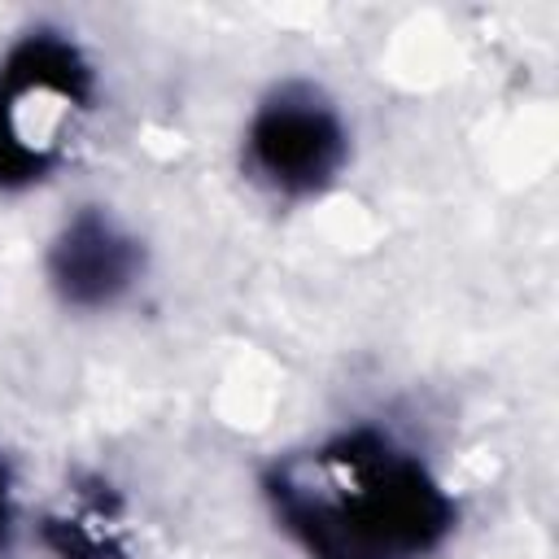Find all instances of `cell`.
<instances>
[{
    "label": "cell",
    "mask_w": 559,
    "mask_h": 559,
    "mask_svg": "<svg viewBox=\"0 0 559 559\" xmlns=\"http://www.w3.org/2000/svg\"><path fill=\"white\" fill-rule=\"evenodd\" d=\"M275 502L314 559H415L450 528L424 467L362 432L284 463Z\"/></svg>",
    "instance_id": "6da1fadb"
},
{
    "label": "cell",
    "mask_w": 559,
    "mask_h": 559,
    "mask_svg": "<svg viewBox=\"0 0 559 559\" xmlns=\"http://www.w3.org/2000/svg\"><path fill=\"white\" fill-rule=\"evenodd\" d=\"M87 70L61 39H26L0 74V183L44 170Z\"/></svg>",
    "instance_id": "7a4b0ae2"
},
{
    "label": "cell",
    "mask_w": 559,
    "mask_h": 559,
    "mask_svg": "<svg viewBox=\"0 0 559 559\" xmlns=\"http://www.w3.org/2000/svg\"><path fill=\"white\" fill-rule=\"evenodd\" d=\"M249 157L262 179H271L280 192H310L328 183L345 157V131L341 118L301 87H284L249 131Z\"/></svg>",
    "instance_id": "3957f363"
},
{
    "label": "cell",
    "mask_w": 559,
    "mask_h": 559,
    "mask_svg": "<svg viewBox=\"0 0 559 559\" xmlns=\"http://www.w3.org/2000/svg\"><path fill=\"white\" fill-rule=\"evenodd\" d=\"M135 245L100 214H79L52 249V275L79 306H100L131 284Z\"/></svg>",
    "instance_id": "277c9868"
},
{
    "label": "cell",
    "mask_w": 559,
    "mask_h": 559,
    "mask_svg": "<svg viewBox=\"0 0 559 559\" xmlns=\"http://www.w3.org/2000/svg\"><path fill=\"white\" fill-rule=\"evenodd\" d=\"M9 528V476H4V463H0V537Z\"/></svg>",
    "instance_id": "5b68a950"
}]
</instances>
